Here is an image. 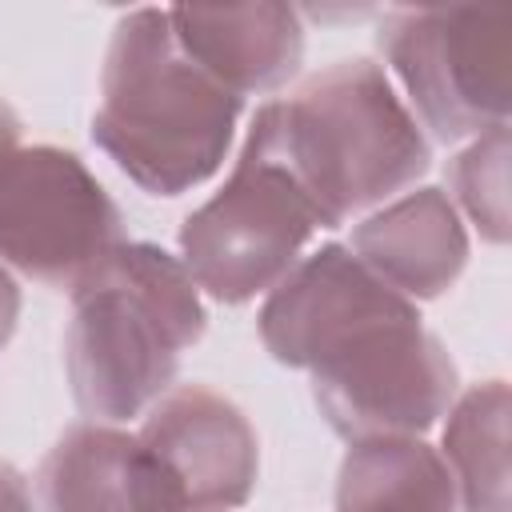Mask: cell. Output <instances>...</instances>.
I'll use <instances>...</instances> for the list:
<instances>
[{"instance_id": "1", "label": "cell", "mask_w": 512, "mask_h": 512, "mask_svg": "<svg viewBox=\"0 0 512 512\" xmlns=\"http://www.w3.org/2000/svg\"><path fill=\"white\" fill-rule=\"evenodd\" d=\"M260 340L312 376V400L348 444L420 436L456 400L460 372L420 308L376 280L348 244L300 256L264 296Z\"/></svg>"}, {"instance_id": "2", "label": "cell", "mask_w": 512, "mask_h": 512, "mask_svg": "<svg viewBox=\"0 0 512 512\" xmlns=\"http://www.w3.org/2000/svg\"><path fill=\"white\" fill-rule=\"evenodd\" d=\"M248 128L284 164L320 228H340L392 200L432 164L412 108L388 72L364 56L336 60L288 100L260 104Z\"/></svg>"}, {"instance_id": "3", "label": "cell", "mask_w": 512, "mask_h": 512, "mask_svg": "<svg viewBox=\"0 0 512 512\" xmlns=\"http://www.w3.org/2000/svg\"><path fill=\"white\" fill-rule=\"evenodd\" d=\"M244 100L216 84L176 44L168 8H132L116 20L92 144L148 196H180L220 172Z\"/></svg>"}, {"instance_id": "4", "label": "cell", "mask_w": 512, "mask_h": 512, "mask_svg": "<svg viewBox=\"0 0 512 512\" xmlns=\"http://www.w3.org/2000/svg\"><path fill=\"white\" fill-rule=\"evenodd\" d=\"M68 292L64 372L76 408L96 424L144 416L208 328L196 280L160 244L120 240Z\"/></svg>"}, {"instance_id": "5", "label": "cell", "mask_w": 512, "mask_h": 512, "mask_svg": "<svg viewBox=\"0 0 512 512\" xmlns=\"http://www.w3.org/2000/svg\"><path fill=\"white\" fill-rule=\"evenodd\" d=\"M376 48L404 84L416 124L436 140H476L512 112V12L508 8H396L380 20Z\"/></svg>"}, {"instance_id": "6", "label": "cell", "mask_w": 512, "mask_h": 512, "mask_svg": "<svg viewBox=\"0 0 512 512\" xmlns=\"http://www.w3.org/2000/svg\"><path fill=\"white\" fill-rule=\"evenodd\" d=\"M316 216L256 128L224 188L180 224V264L220 304H248L268 292L304 252Z\"/></svg>"}, {"instance_id": "7", "label": "cell", "mask_w": 512, "mask_h": 512, "mask_svg": "<svg viewBox=\"0 0 512 512\" xmlns=\"http://www.w3.org/2000/svg\"><path fill=\"white\" fill-rule=\"evenodd\" d=\"M120 240V208L76 152L32 144L0 164L4 268L48 288H72Z\"/></svg>"}, {"instance_id": "8", "label": "cell", "mask_w": 512, "mask_h": 512, "mask_svg": "<svg viewBox=\"0 0 512 512\" xmlns=\"http://www.w3.org/2000/svg\"><path fill=\"white\" fill-rule=\"evenodd\" d=\"M136 452L144 512H232L256 492V428L204 384H172L144 412Z\"/></svg>"}, {"instance_id": "9", "label": "cell", "mask_w": 512, "mask_h": 512, "mask_svg": "<svg viewBox=\"0 0 512 512\" xmlns=\"http://www.w3.org/2000/svg\"><path fill=\"white\" fill-rule=\"evenodd\" d=\"M348 252L404 300L444 296L468 264V232L444 188H416L352 228Z\"/></svg>"}, {"instance_id": "10", "label": "cell", "mask_w": 512, "mask_h": 512, "mask_svg": "<svg viewBox=\"0 0 512 512\" xmlns=\"http://www.w3.org/2000/svg\"><path fill=\"white\" fill-rule=\"evenodd\" d=\"M176 44L228 92L260 96L284 88L304 60V20L292 4L168 8Z\"/></svg>"}, {"instance_id": "11", "label": "cell", "mask_w": 512, "mask_h": 512, "mask_svg": "<svg viewBox=\"0 0 512 512\" xmlns=\"http://www.w3.org/2000/svg\"><path fill=\"white\" fill-rule=\"evenodd\" d=\"M40 512H144L136 436L116 424H72L40 460Z\"/></svg>"}, {"instance_id": "12", "label": "cell", "mask_w": 512, "mask_h": 512, "mask_svg": "<svg viewBox=\"0 0 512 512\" xmlns=\"http://www.w3.org/2000/svg\"><path fill=\"white\" fill-rule=\"evenodd\" d=\"M336 512H460L444 456L420 436L360 440L340 460Z\"/></svg>"}, {"instance_id": "13", "label": "cell", "mask_w": 512, "mask_h": 512, "mask_svg": "<svg viewBox=\"0 0 512 512\" xmlns=\"http://www.w3.org/2000/svg\"><path fill=\"white\" fill-rule=\"evenodd\" d=\"M440 456L452 472L460 512H512L508 496V384L484 380L456 392L444 412Z\"/></svg>"}, {"instance_id": "14", "label": "cell", "mask_w": 512, "mask_h": 512, "mask_svg": "<svg viewBox=\"0 0 512 512\" xmlns=\"http://www.w3.org/2000/svg\"><path fill=\"white\" fill-rule=\"evenodd\" d=\"M448 188L484 240H508V124L476 136L448 164Z\"/></svg>"}, {"instance_id": "15", "label": "cell", "mask_w": 512, "mask_h": 512, "mask_svg": "<svg viewBox=\"0 0 512 512\" xmlns=\"http://www.w3.org/2000/svg\"><path fill=\"white\" fill-rule=\"evenodd\" d=\"M0 512H36L28 480L8 460H0Z\"/></svg>"}, {"instance_id": "16", "label": "cell", "mask_w": 512, "mask_h": 512, "mask_svg": "<svg viewBox=\"0 0 512 512\" xmlns=\"http://www.w3.org/2000/svg\"><path fill=\"white\" fill-rule=\"evenodd\" d=\"M16 320H20V284L12 280V272L0 264V352L8 348L12 332H16Z\"/></svg>"}, {"instance_id": "17", "label": "cell", "mask_w": 512, "mask_h": 512, "mask_svg": "<svg viewBox=\"0 0 512 512\" xmlns=\"http://www.w3.org/2000/svg\"><path fill=\"white\" fill-rule=\"evenodd\" d=\"M20 132H24V124H20L16 108L8 100H0V164L20 148Z\"/></svg>"}]
</instances>
